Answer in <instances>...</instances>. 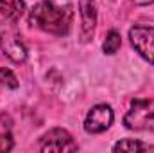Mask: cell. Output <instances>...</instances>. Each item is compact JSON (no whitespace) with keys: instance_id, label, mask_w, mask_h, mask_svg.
<instances>
[{"instance_id":"ba28073f","label":"cell","mask_w":154,"mask_h":153,"mask_svg":"<svg viewBox=\"0 0 154 153\" xmlns=\"http://www.w3.org/2000/svg\"><path fill=\"white\" fill-rule=\"evenodd\" d=\"M13 146V119L7 114H0V151H11Z\"/></svg>"},{"instance_id":"8992f818","label":"cell","mask_w":154,"mask_h":153,"mask_svg":"<svg viewBox=\"0 0 154 153\" xmlns=\"http://www.w3.org/2000/svg\"><path fill=\"white\" fill-rule=\"evenodd\" d=\"M113 119H115V114L109 105L106 103L95 105L84 119V130L88 133H102L113 124Z\"/></svg>"},{"instance_id":"3957f363","label":"cell","mask_w":154,"mask_h":153,"mask_svg":"<svg viewBox=\"0 0 154 153\" xmlns=\"http://www.w3.org/2000/svg\"><path fill=\"white\" fill-rule=\"evenodd\" d=\"M124 124L136 132H154V99H134L124 117Z\"/></svg>"},{"instance_id":"7a4b0ae2","label":"cell","mask_w":154,"mask_h":153,"mask_svg":"<svg viewBox=\"0 0 154 153\" xmlns=\"http://www.w3.org/2000/svg\"><path fill=\"white\" fill-rule=\"evenodd\" d=\"M16 22L7 20L0 15V49L14 63H23L27 60V49L16 31Z\"/></svg>"},{"instance_id":"8fae6325","label":"cell","mask_w":154,"mask_h":153,"mask_svg":"<svg viewBox=\"0 0 154 153\" xmlns=\"http://www.w3.org/2000/svg\"><path fill=\"white\" fill-rule=\"evenodd\" d=\"M120 43H122V38H120V33L118 31H109L108 33V36L104 40V43H102V50H104V54H115L116 50L120 49Z\"/></svg>"},{"instance_id":"30bf717a","label":"cell","mask_w":154,"mask_h":153,"mask_svg":"<svg viewBox=\"0 0 154 153\" xmlns=\"http://www.w3.org/2000/svg\"><path fill=\"white\" fill-rule=\"evenodd\" d=\"M154 150L152 146L149 144H143L140 141H134V139H124V141H118L115 146H113V151H129V153H136V151H149Z\"/></svg>"},{"instance_id":"7c38bea8","label":"cell","mask_w":154,"mask_h":153,"mask_svg":"<svg viewBox=\"0 0 154 153\" xmlns=\"http://www.w3.org/2000/svg\"><path fill=\"white\" fill-rule=\"evenodd\" d=\"M0 85H4L7 88H18V79L13 74V70H9L5 67L0 69Z\"/></svg>"},{"instance_id":"277c9868","label":"cell","mask_w":154,"mask_h":153,"mask_svg":"<svg viewBox=\"0 0 154 153\" xmlns=\"http://www.w3.org/2000/svg\"><path fill=\"white\" fill-rule=\"evenodd\" d=\"M129 41L134 50L154 65V27L152 25H134L129 29Z\"/></svg>"},{"instance_id":"4fadbf2b","label":"cell","mask_w":154,"mask_h":153,"mask_svg":"<svg viewBox=\"0 0 154 153\" xmlns=\"http://www.w3.org/2000/svg\"><path fill=\"white\" fill-rule=\"evenodd\" d=\"M154 0H134V4H138V5H145V4H152Z\"/></svg>"},{"instance_id":"52a82bcc","label":"cell","mask_w":154,"mask_h":153,"mask_svg":"<svg viewBox=\"0 0 154 153\" xmlns=\"http://www.w3.org/2000/svg\"><path fill=\"white\" fill-rule=\"evenodd\" d=\"M79 13L82 20V38L90 40V36L95 31V24H97L95 0H79Z\"/></svg>"},{"instance_id":"5b68a950","label":"cell","mask_w":154,"mask_h":153,"mask_svg":"<svg viewBox=\"0 0 154 153\" xmlns=\"http://www.w3.org/2000/svg\"><path fill=\"white\" fill-rule=\"evenodd\" d=\"M41 151H77L72 135L63 128H52L39 139Z\"/></svg>"},{"instance_id":"6da1fadb","label":"cell","mask_w":154,"mask_h":153,"mask_svg":"<svg viewBox=\"0 0 154 153\" xmlns=\"http://www.w3.org/2000/svg\"><path fill=\"white\" fill-rule=\"evenodd\" d=\"M29 24L45 33H50L56 36H65V34H68L70 25H72V11L68 7H61L50 0H41L31 9Z\"/></svg>"},{"instance_id":"9c48e42d","label":"cell","mask_w":154,"mask_h":153,"mask_svg":"<svg viewBox=\"0 0 154 153\" xmlns=\"http://www.w3.org/2000/svg\"><path fill=\"white\" fill-rule=\"evenodd\" d=\"M25 11L23 0H0V15L7 20L18 22Z\"/></svg>"}]
</instances>
